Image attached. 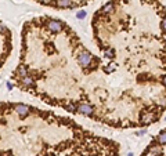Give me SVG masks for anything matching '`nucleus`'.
<instances>
[{
  "label": "nucleus",
  "instance_id": "nucleus-1",
  "mask_svg": "<svg viewBox=\"0 0 166 156\" xmlns=\"http://www.w3.org/2000/svg\"><path fill=\"white\" fill-rule=\"evenodd\" d=\"M97 72L78 115L114 129H144L166 111V7L162 0H108L91 18Z\"/></svg>",
  "mask_w": 166,
  "mask_h": 156
},
{
  "label": "nucleus",
  "instance_id": "nucleus-2",
  "mask_svg": "<svg viewBox=\"0 0 166 156\" xmlns=\"http://www.w3.org/2000/svg\"><path fill=\"white\" fill-rule=\"evenodd\" d=\"M82 39L65 21L50 15L26 21L21 32L20 61L8 87L76 115L79 97L72 81L73 54Z\"/></svg>",
  "mask_w": 166,
  "mask_h": 156
},
{
  "label": "nucleus",
  "instance_id": "nucleus-3",
  "mask_svg": "<svg viewBox=\"0 0 166 156\" xmlns=\"http://www.w3.org/2000/svg\"><path fill=\"white\" fill-rule=\"evenodd\" d=\"M87 133L68 116L24 102H0V156H60Z\"/></svg>",
  "mask_w": 166,
  "mask_h": 156
},
{
  "label": "nucleus",
  "instance_id": "nucleus-4",
  "mask_svg": "<svg viewBox=\"0 0 166 156\" xmlns=\"http://www.w3.org/2000/svg\"><path fill=\"white\" fill-rule=\"evenodd\" d=\"M13 51V33L8 26L0 21V71Z\"/></svg>",
  "mask_w": 166,
  "mask_h": 156
},
{
  "label": "nucleus",
  "instance_id": "nucleus-5",
  "mask_svg": "<svg viewBox=\"0 0 166 156\" xmlns=\"http://www.w3.org/2000/svg\"><path fill=\"white\" fill-rule=\"evenodd\" d=\"M33 2L55 10H76L91 3V0H33Z\"/></svg>",
  "mask_w": 166,
  "mask_h": 156
}]
</instances>
